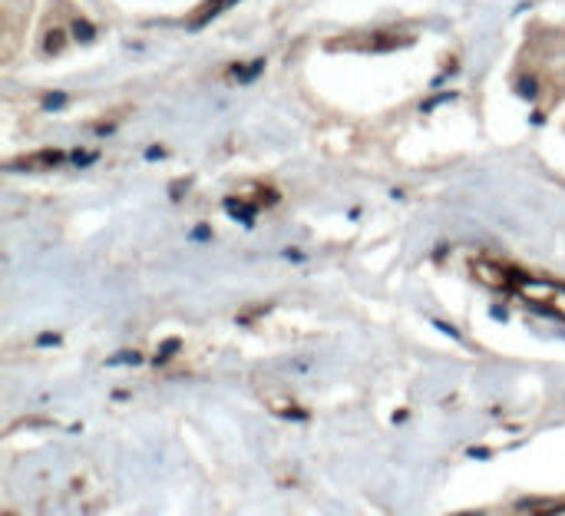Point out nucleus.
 Returning a JSON list of instances; mask_svg holds the SVG:
<instances>
[{
    "instance_id": "f257e3e1",
    "label": "nucleus",
    "mask_w": 565,
    "mask_h": 516,
    "mask_svg": "<svg viewBox=\"0 0 565 516\" xmlns=\"http://www.w3.org/2000/svg\"><path fill=\"white\" fill-rule=\"evenodd\" d=\"M523 70H530V80H526V93H553L556 99L565 93V30H550V33H540L526 43L523 50Z\"/></svg>"
},
{
    "instance_id": "f03ea898",
    "label": "nucleus",
    "mask_w": 565,
    "mask_h": 516,
    "mask_svg": "<svg viewBox=\"0 0 565 516\" xmlns=\"http://www.w3.org/2000/svg\"><path fill=\"white\" fill-rule=\"evenodd\" d=\"M520 295L536 305V308H546L553 315L565 318V288L563 285H550V282H523L520 285Z\"/></svg>"
},
{
    "instance_id": "7ed1b4c3",
    "label": "nucleus",
    "mask_w": 565,
    "mask_h": 516,
    "mask_svg": "<svg viewBox=\"0 0 565 516\" xmlns=\"http://www.w3.org/2000/svg\"><path fill=\"white\" fill-rule=\"evenodd\" d=\"M30 17V0H3L0 7V23H3V56L17 50V36Z\"/></svg>"
},
{
    "instance_id": "20e7f679",
    "label": "nucleus",
    "mask_w": 565,
    "mask_h": 516,
    "mask_svg": "<svg viewBox=\"0 0 565 516\" xmlns=\"http://www.w3.org/2000/svg\"><path fill=\"white\" fill-rule=\"evenodd\" d=\"M473 275L490 288H510V272L503 262H473Z\"/></svg>"
},
{
    "instance_id": "39448f33",
    "label": "nucleus",
    "mask_w": 565,
    "mask_h": 516,
    "mask_svg": "<svg viewBox=\"0 0 565 516\" xmlns=\"http://www.w3.org/2000/svg\"><path fill=\"white\" fill-rule=\"evenodd\" d=\"M262 401L268 404V411H275V414H281V418L301 414V411L295 408L291 394H285V391H265V394H262Z\"/></svg>"
},
{
    "instance_id": "423d86ee",
    "label": "nucleus",
    "mask_w": 565,
    "mask_h": 516,
    "mask_svg": "<svg viewBox=\"0 0 565 516\" xmlns=\"http://www.w3.org/2000/svg\"><path fill=\"white\" fill-rule=\"evenodd\" d=\"M225 3H228V0H209V3H205V7H202V13H199V17H195V23H199V20H205V17H209V13H218V10H222V7H225Z\"/></svg>"
}]
</instances>
